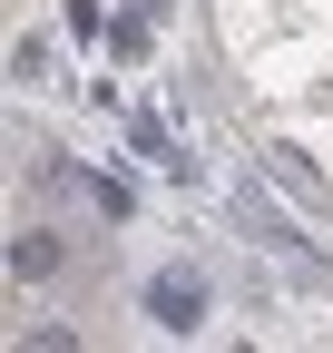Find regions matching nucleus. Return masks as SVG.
<instances>
[{
  "mask_svg": "<svg viewBox=\"0 0 333 353\" xmlns=\"http://www.w3.org/2000/svg\"><path fill=\"white\" fill-rule=\"evenodd\" d=\"M147 314H157L166 334H196V324H206V285H196V275H157V285H147Z\"/></svg>",
  "mask_w": 333,
  "mask_h": 353,
  "instance_id": "nucleus-1",
  "label": "nucleus"
},
{
  "mask_svg": "<svg viewBox=\"0 0 333 353\" xmlns=\"http://www.w3.org/2000/svg\"><path fill=\"white\" fill-rule=\"evenodd\" d=\"M138 148H147V157H157L166 176H186V157H177V138H166V128H157V118H138Z\"/></svg>",
  "mask_w": 333,
  "mask_h": 353,
  "instance_id": "nucleus-2",
  "label": "nucleus"
},
{
  "mask_svg": "<svg viewBox=\"0 0 333 353\" xmlns=\"http://www.w3.org/2000/svg\"><path fill=\"white\" fill-rule=\"evenodd\" d=\"M10 275H50V236H20L10 245Z\"/></svg>",
  "mask_w": 333,
  "mask_h": 353,
  "instance_id": "nucleus-3",
  "label": "nucleus"
}]
</instances>
